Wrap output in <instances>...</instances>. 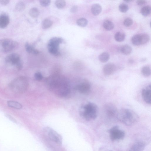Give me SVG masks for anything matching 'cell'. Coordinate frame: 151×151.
Here are the masks:
<instances>
[{"mask_svg":"<svg viewBox=\"0 0 151 151\" xmlns=\"http://www.w3.org/2000/svg\"><path fill=\"white\" fill-rule=\"evenodd\" d=\"M45 81L49 90L57 96L64 98L69 95L70 86L69 81L65 76L54 74L46 79Z\"/></svg>","mask_w":151,"mask_h":151,"instance_id":"1","label":"cell"},{"mask_svg":"<svg viewBox=\"0 0 151 151\" xmlns=\"http://www.w3.org/2000/svg\"><path fill=\"white\" fill-rule=\"evenodd\" d=\"M117 119L127 125H131L136 123L139 119L137 114L128 109L123 108L118 111Z\"/></svg>","mask_w":151,"mask_h":151,"instance_id":"2","label":"cell"},{"mask_svg":"<svg viewBox=\"0 0 151 151\" xmlns=\"http://www.w3.org/2000/svg\"><path fill=\"white\" fill-rule=\"evenodd\" d=\"M98 113V108L96 104L88 102L82 105L79 109L81 116L87 121L95 119Z\"/></svg>","mask_w":151,"mask_h":151,"instance_id":"3","label":"cell"},{"mask_svg":"<svg viewBox=\"0 0 151 151\" xmlns=\"http://www.w3.org/2000/svg\"><path fill=\"white\" fill-rule=\"evenodd\" d=\"M27 78L24 76H19L14 79L10 83V87L14 92L18 93H24L28 86Z\"/></svg>","mask_w":151,"mask_h":151,"instance_id":"4","label":"cell"},{"mask_svg":"<svg viewBox=\"0 0 151 151\" xmlns=\"http://www.w3.org/2000/svg\"><path fill=\"white\" fill-rule=\"evenodd\" d=\"M43 130L44 136L49 140L58 145L61 144L62 138L61 136L54 130L50 127H46Z\"/></svg>","mask_w":151,"mask_h":151,"instance_id":"5","label":"cell"},{"mask_svg":"<svg viewBox=\"0 0 151 151\" xmlns=\"http://www.w3.org/2000/svg\"><path fill=\"white\" fill-rule=\"evenodd\" d=\"M18 45L15 41L10 39H4L0 40V49L4 52H10L16 48Z\"/></svg>","mask_w":151,"mask_h":151,"instance_id":"6","label":"cell"},{"mask_svg":"<svg viewBox=\"0 0 151 151\" xmlns=\"http://www.w3.org/2000/svg\"><path fill=\"white\" fill-rule=\"evenodd\" d=\"M104 113L106 116L111 119H117L118 111L115 105L111 103H108L104 105Z\"/></svg>","mask_w":151,"mask_h":151,"instance_id":"7","label":"cell"},{"mask_svg":"<svg viewBox=\"0 0 151 151\" xmlns=\"http://www.w3.org/2000/svg\"><path fill=\"white\" fill-rule=\"evenodd\" d=\"M109 137L112 141L120 140L122 139L125 136L124 132L120 130L118 126H115L109 130Z\"/></svg>","mask_w":151,"mask_h":151,"instance_id":"8","label":"cell"},{"mask_svg":"<svg viewBox=\"0 0 151 151\" xmlns=\"http://www.w3.org/2000/svg\"><path fill=\"white\" fill-rule=\"evenodd\" d=\"M76 89L80 93L87 94L91 89V85L89 81L86 79H83L78 83L76 87Z\"/></svg>","mask_w":151,"mask_h":151,"instance_id":"9","label":"cell"},{"mask_svg":"<svg viewBox=\"0 0 151 151\" xmlns=\"http://www.w3.org/2000/svg\"><path fill=\"white\" fill-rule=\"evenodd\" d=\"M142 96L144 101L147 104H150L151 103V85H148L143 88L142 91Z\"/></svg>","mask_w":151,"mask_h":151,"instance_id":"10","label":"cell"},{"mask_svg":"<svg viewBox=\"0 0 151 151\" xmlns=\"http://www.w3.org/2000/svg\"><path fill=\"white\" fill-rule=\"evenodd\" d=\"M5 61L6 63L12 65H16L21 61L19 55L15 53H13L7 56Z\"/></svg>","mask_w":151,"mask_h":151,"instance_id":"11","label":"cell"},{"mask_svg":"<svg viewBox=\"0 0 151 151\" xmlns=\"http://www.w3.org/2000/svg\"><path fill=\"white\" fill-rule=\"evenodd\" d=\"M116 70L115 65L113 63H109L104 65L103 68V72L104 75L109 76L113 74Z\"/></svg>","mask_w":151,"mask_h":151,"instance_id":"12","label":"cell"},{"mask_svg":"<svg viewBox=\"0 0 151 151\" xmlns=\"http://www.w3.org/2000/svg\"><path fill=\"white\" fill-rule=\"evenodd\" d=\"M59 45L48 42L47 48L49 52L55 56H58L60 55L59 51Z\"/></svg>","mask_w":151,"mask_h":151,"instance_id":"13","label":"cell"},{"mask_svg":"<svg viewBox=\"0 0 151 151\" xmlns=\"http://www.w3.org/2000/svg\"><path fill=\"white\" fill-rule=\"evenodd\" d=\"M145 144L141 142H138L134 144L128 151H143L145 147Z\"/></svg>","mask_w":151,"mask_h":151,"instance_id":"14","label":"cell"},{"mask_svg":"<svg viewBox=\"0 0 151 151\" xmlns=\"http://www.w3.org/2000/svg\"><path fill=\"white\" fill-rule=\"evenodd\" d=\"M9 19L7 15L3 14L0 15V27L2 28L6 27L9 24Z\"/></svg>","mask_w":151,"mask_h":151,"instance_id":"15","label":"cell"},{"mask_svg":"<svg viewBox=\"0 0 151 151\" xmlns=\"http://www.w3.org/2000/svg\"><path fill=\"white\" fill-rule=\"evenodd\" d=\"M102 10L101 6L98 4H94L91 7V11L92 13L95 15L99 14Z\"/></svg>","mask_w":151,"mask_h":151,"instance_id":"16","label":"cell"},{"mask_svg":"<svg viewBox=\"0 0 151 151\" xmlns=\"http://www.w3.org/2000/svg\"><path fill=\"white\" fill-rule=\"evenodd\" d=\"M25 47L26 51L29 53L37 55L39 53V51L35 49L28 42L25 44Z\"/></svg>","mask_w":151,"mask_h":151,"instance_id":"17","label":"cell"},{"mask_svg":"<svg viewBox=\"0 0 151 151\" xmlns=\"http://www.w3.org/2000/svg\"><path fill=\"white\" fill-rule=\"evenodd\" d=\"M7 104L9 106L14 109H19L22 108V106L21 104L15 101H8Z\"/></svg>","mask_w":151,"mask_h":151,"instance_id":"18","label":"cell"},{"mask_svg":"<svg viewBox=\"0 0 151 151\" xmlns=\"http://www.w3.org/2000/svg\"><path fill=\"white\" fill-rule=\"evenodd\" d=\"M121 51L123 54L125 55H129L131 53L132 51L131 47L128 45H125L122 46Z\"/></svg>","mask_w":151,"mask_h":151,"instance_id":"19","label":"cell"},{"mask_svg":"<svg viewBox=\"0 0 151 151\" xmlns=\"http://www.w3.org/2000/svg\"><path fill=\"white\" fill-rule=\"evenodd\" d=\"M103 27L105 29L108 30L113 29L114 27L113 23L109 20H106L103 23Z\"/></svg>","mask_w":151,"mask_h":151,"instance_id":"20","label":"cell"},{"mask_svg":"<svg viewBox=\"0 0 151 151\" xmlns=\"http://www.w3.org/2000/svg\"><path fill=\"white\" fill-rule=\"evenodd\" d=\"M131 41L134 45L138 46L141 45L140 34H136L134 35L132 38Z\"/></svg>","mask_w":151,"mask_h":151,"instance_id":"21","label":"cell"},{"mask_svg":"<svg viewBox=\"0 0 151 151\" xmlns=\"http://www.w3.org/2000/svg\"><path fill=\"white\" fill-rule=\"evenodd\" d=\"M99 59L101 62L105 63L109 59L110 55L107 52H104L101 54L99 56Z\"/></svg>","mask_w":151,"mask_h":151,"instance_id":"22","label":"cell"},{"mask_svg":"<svg viewBox=\"0 0 151 151\" xmlns=\"http://www.w3.org/2000/svg\"><path fill=\"white\" fill-rule=\"evenodd\" d=\"M151 9L150 6L149 5L145 6L141 8L140 10V12L143 16H147L150 13Z\"/></svg>","mask_w":151,"mask_h":151,"instance_id":"23","label":"cell"},{"mask_svg":"<svg viewBox=\"0 0 151 151\" xmlns=\"http://www.w3.org/2000/svg\"><path fill=\"white\" fill-rule=\"evenodd\" d=\"M141 72L142 75L145 77H148L151 74L150 67L148 65L144 66L142 68Z\"/></svg>","mask_w":151,"mask_h":151,"instance_id":"24","label":"cell"},{"mask_svg":"<svg viewBox=\"0 0 151 151\" xmlns=\"http://www.w3.org/2000/svg\"><path fill=\"white\" fill-rule=\"evenodd\" d=\"M114 38L116 41L118 42L123 41L125 38V34L121 32H116L114 35Z\"/></svg>","mask_w":151,"mask_h":151,"instance_id":"25","label":"cell"},{"mask_svg":"<svg viewBox=\"0 0 151 151\" xmlns=\"http://www.w3.org/2000/svg\"><path fill=\"white\" fill-rule=\"evenodd\" d=\"M52 24V22L50 19H44L42 24V27L44 29H46L50 28Z\"/></svg>","mask_w":151,"mask_h":151,"instance_id":"26","label":"cell"},{"mask_svg":"<svg viewBox=\"0 0 151 151\" xmlns=\"http://www.w3.org/2000/svg\"><path fill=\"white\" fill-rule=\"evenodd\" d=\"M29 14L32 17L35 18L38 16L39 14V11L37 8H33L29 10Z\"/></svg>","mask_w":151,"mask_h":151,"instance_id":"27","label":"cell"},{"mask_svg":"<svg viewBox=\"0 0 151 151\" xmlns=\"http://www.w3.org/2000/svg\"><path fill=\"white\" fill-rule=\"evenodd\" d=\"M88 20L84 18H81L77 20L76 23L77 25L82 27H86L88 24Z\"/></svg>","mask_w":151,"mask_h":151,"instance_id":"28","label":"cell"},{"mask_svg":"<svg viewBox=\"0 0 151 151\" xmlns=\"http://www.w3.org/2000/svg\"><path fill=\"white\" fill-rule=\"evenodd\" d=\"M66 3L65 1L63 0H57L55 2V5L58 9H62L66 5Z\"/></svg>","mask_w":151,"mask_h":151,"instance_id":"29","label":"cell"},{"mask_svg":"<svg viewBox=\"0 0 151 151\" xmlns=\"http://www.w3.org/2000/svg\"><path fill=\"white\" fill-rule=\"evenodd\" d=\"M63 41V39L61 38L54 37L51 38L49 40V42L59 45L60 44L62 43Z\"/></svg>","mask_w":151,"mask_h":151,"instance_id":"30","label":"cell"},{"mask_svg":"<svg viewBox=\"0 0 151 151\" xmlns=\"http://www.w3.org/2000/svg\"><path fill=\"white\" fill-rule=\"evenodd\" d=\"M141 44L143 45L147 43L149 40L150 37L148 35L144 33L140 34Z\"/></svg>","mask_w":151,"mask_h":151,"instance_id":"31","label":"cell"},{"mask_svg":"<svg viewBox=\"0 0 151 151\" xmlns=\"http://www.w3.org/2000/svg\"><path fill=\"white\" fill-rule=\"evenodd\" d=\"M119 9L121 12L125 13L128 10L129 7L127 4L122 3L119 5Z\"/></svg>","mask_w":151,"mask_h":151,"instance_id":"32","label":"cell"},{"mask_svg":"<svg viewBox=\"0 0 151 151\" xmlns=\"http://www.w3.org/2000/svg\"><path fill=\"white\" fill-rule=\"evenodd\" d=\"M25 7L24 3L22 2L17 3L15 7V9L18 11H21L23 10Z\"/></svg>","mask_w":151,"mask_h":151,"instance_id":"33","label":"cell"},{"mask_svg":"<svg viewBox=\"0 0 151 151\" xmlns=\"http://www.w3.org/2000/svg\"><path fill=\"white\" fill-rule=\"evenodd\" d=\"M133 22V20L131 18H127L125 19L123 22L124 24L127 27L131 26Z\"/></svg>","mask_w":151,"mask_h":151,"instance_id":"34","label":"cell"},{"mask_svg":"<svg viewBox=\"0 0 151 151\" xmlns=\"http://www.w3.org/2000/svg\"><path fill=\"white\" fill-rule=\"evenodd\" d=\"M34 77L35 79L37 81H40L43 79V76L40 72L36 73L34 74Z\"/></svg>","mask_w":151,"mask_h":151,"instance_id":"35","label":"cell"},{"mask_svg":"<svg viewBox=\"0 0 151 151\" xmlns=\"http://www.w3.org/2000/svg\"><path fill=\"white\" fill-rule=\"evenodd\" d=\"M50 1L49 0H41L40 1V3L42 6H47L50 4Z\"/></svg>","mask_w":151,"mask_h":151,"instance_id":"36","label":"cell"},{"mask_svg":"<svg viewBox=\"0 0 151 151\" xmlns=\"http://www.w3.org/2000/svg\"><path fill=\"white\" fill-rule=\"evenodd\" d=\"M5 116L7 118L13 122L15 123H17V121L10 115L6 114H5Z\"/></svg>","mask_w":151,"mask_h":151,"instance_id":"37","label":"cell"},{"mask_svg":"<svg viewBox=\"0 0 151 151\" xmlns=\"http://www.w3.org/2000/svg\"><path fill=\"white\" fill-rule=\"evenodd\" d=\"M78 7L77 6H73L70 9V12L72 13H76L78 11Z\"/></svg>","mask_w":151,"mask_h":151,"instance_id":"38","label":"cell"},{"mask_svg":"<svg viewBox=\"0 0 151 151\" xmlns=\"http://www.w3.org/2000/svg\"><path fill=\"white\" fill-rule=\"evenodd\" d=\"M146 2V1L144 0H138L136 1L137 4L139 6L143 5Z\"/></svg>","mask_w":151,"mask_h":151,"instance_id":"39","label":"cell"},{"mask_svg":"<svg viewBox=\"0 0 151 151\" xmlns=\"http://www.w3.org/2000/svg\"><path fill=\"white\" fill-rule=\"evenodd\" d=\"M9 0H0V4L2 5H5L7 4L9 2Z\"/></svg>","mask_w":151,"mask_h":151,"instance_id":"40","label":"cell"},{"mask_svg":"<svg viewBox=\"0 0 151 151\" xmlns=\"http://www.w3.org/2000/svg\"><path fill=\"white\" fill-rule=\"evenodd\" d=\"M132 0H125L124 1L127 2H129L131 1Z\"/></svg>","mask_w":151,"mask_h":151,"instance_id":"41","label":"cell"},{"mask_svg":"<svg viewBox=\"0 0 151 151\" xmlns=\"http://www.w3.org/2000/svg\"></svg>","mask_w":151,"mask_h":151,"instance_id":"42","label":"cell"}]
</instances>
